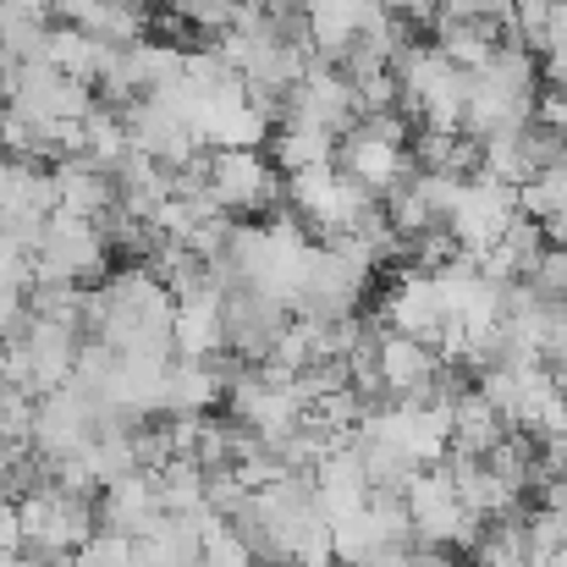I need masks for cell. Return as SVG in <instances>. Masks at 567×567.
I'll return each instance as SVG.
<instances>
[{
	"instance_id": "obj_15",
	"label": "cell",
	"mask_w": 567,
	"mask_h": 567,
	"mask_svg": "<svg viewBox=\"0 0 567 567\" xmlns=\"http://www.w3.org/2000/svg\"><path fill=\"white\" fill-rule=\"evenodd\" d=\"M546 364H551V370H567V309H557V320H551V342H546Z\"/></svg>"
},
{
	"instance_id": "obj_11",
	"label": "cell",
	"mask_w": 567,
	"mask_h": 567,
	"mask_svg": "<svg viewBox=\"0 0 567 567\" xmlns=\"http://www.w3.org/2000/svg\"><path fill=\"white\" fill-rule=\"evenodd\" d=\"M331 161H337V138H326L315 127H276V138H270V166L281 177H298V172H315Z\"/></svg>"
},
{
	"instance_id": "obj_4",
	"label": "cell",
	"mask_w": 567,
	"mask_h": 567,
	"mask_svg": "<svg viewBox=\"0 0 567 567\" xmlns=\"http://www.w3.org/2000/svg\"><path fill=\"white\" fill-rule=\"evenodd\" d=\"M204 193L215 198L220 215H259L270 209L281 193H287V177L259 155V150H209V172H204Z\"/></svg>"
},
{
	"instance_id": "obj_2",
	"label": "cell",
	"mask_w": 567,
	"mask_h": 567,
	"mask_svg": "<svg viewBox=\"0 0 567 567\" xmlns=\"http://www.w3.org/2000/svg\"><path fill=\"white\" fill-rule=\"evenodd\" d=\"M17 524H22V546L33 563H55V557H78L94 540V513L78 491L66 485H39L33 496L17 502Z\"/></svg>"
},
{
	"instance_id": "obj_16",
	"label": "cell",
	"mask_w": 567,
	"mask_h": 567,
	"mask_svg": "<svg viewBox=\"0 0 567 567\" xmlns=\"http://www.w3.org/2000/svg\"><path fill=\"white\" fill-rule=\"evenodd\" d=\"M540 55H567V6L557 0V11H551V28H546V50Z\"/></svg>"
},
{
	"instance_id": "obj_12",
	"label": "cell",
	"mask_w": 567,
	"mask_h": 567,
	"mask_svg": "<svg viewBox=\"0 0 567 567\" xmlns=\"http://www.w3.org/2000/svg\"><path fill=\"white\" fill-rule=\"evenodd\" d=\"M518 204H524V215H535L540 226H546V220H567V161H557L551 172H540L535 183H524V188H518Z\"/></svg>"
},
{
	"instance_id": "obj_8",
	"label": "cell",
	"mask_w": 567,
	"mask_h": 567,
	"mask_svg": "<svg viewBox=\"0 0 567 567\" xmlns=\"http://www.w3.org/2000/svg\"><path fill=\"white\" fill-rule=\"evenodd\" d=\"M215 353H226V292L204 281L177 298V359L209 364Z\"/></svg>"
},
{
	"instance_id": "obj_9",
	"label": "cell",
	"mask_w": 567,
	"mask_h": 567,
	"mask_svg": "<svg viewBox=\"0 0 567 567\" xmlns=\"http://www.w3.org/2000/svg\"><path fill=\"white\" fill-rule=\"evenodd\" d=\"M507 435H513V424L491 408V396L480 385L457 391V402H452V452L457 457H491Z\"/></svg>"
},
{
	"instance_id": "obj_1",
	"label": "cell",
	"mask_w": 567,
	"mask_h": 567,
	"mask_svg": "<svg viewBox=\"0 0 567 567\" xmlns=\"http://www.w3.org/2000/svg\"><path fill=\"white\" fill-rule=\"evenodd\" d=\"M402 507H408V524H413V540L430 546V551H457V546H480L485 535V518H474L457 496V480L452 468H419L402 491Z\"/></svg>"
},
{
	"instance_id": "obj_13",
	"label": "cell",
	"mask_w": 567,
	"mask_h": 567,
	"mask_svg": "<svg viewBox=\"0 0 567 567\" xmlns=\"http://www.w3.org/2000/svg\"><path fill=\"white\" fill-rule=\"evenodd\" d=\"M198 567H265V563H259V551L243 540L237 524L215 518V524L204 529V557H198Z\"/></svg>"
},
{
	"instance_id": "obj_5",
	"label": "cell",
	"mask_w": 567,
	"mask_h": 567,
	"mask_svg": "<svg viewBox=\"0 0 567 567\" xmlns=\"http://www.w3.org/2000/svg\"><path fill=\"white\" fill-rule=\"evenodd\" d=\"M524 215V204H518V188L513 183H496V177H468L463 183V198H457V209H452V237H457V248H463V259H485L507 231H513V220Z\"/></svg>"
},
{
	"instance_id": "obj_6",
	"label": "cell",
	"mask_w": 567,
	"mask_h": 567,
	"mask_svg": "<svg viewBox=\"0 0 567 567\" xmlns=\"http://www.w3.org/2000/svg\"><path fill=\"white\" fill-rule=\"evenodd\" d=\"M287 303L276 298H259V292H226V353L231 359H248V364H265L281 337H287Z\"/></svg>"
},
{
	"instance_id": "obj_19",
	"label": "cell",
	"mask_w": 567,
	"mask_h": 567,
	"mask_svg": "<svg viewBox=\"0 0 567 567\" xmlns=\"http://www.w3.org/2000/svg\"><path fill=\"white\" fill-rule=\"evenodd\" d=\"M0 116H6V94H0Z\"/></svg>"
},
{
	"instance_id": "obj_3",
	"label": "cell",
	"mask_w": 567,
	"mask_h": 567,
	"mask_svg": "<svg viewBox=\"0 0 567 567\" xmlns=\"http://www.w3.org/2000/svg\"><path fill=\"white\" fill-rule=\"evenodd\" d=\"M28 265H33V281H44V287H89V281L105 276L111 248H105V237H100L94 220H78V215L55 209L44 220Z\"/></svg>"
},
{
	"instance_id": "obj_10",
	"label": "cell",
	"mask_w": 567,
	"mask_h": 567,
	"mask_svg": "<svg viewBox=\"0 0 567 567\" xmlns=\"http://www.w3.org/2000/svg\"><path fill=\"white\" fill-rule=\"evenodd\" d=\"M231 380H237V370H215V359H209V364L177 359V364H172V380H166V413H172V419H204L209 408L226 402Z\"/></svg>"
},
{
	"instance_id": "obj_17",
	"label": "cell",
	"mask_w": 567,
	"mask_h": 567,
	"mask_svg": "<svg viewBox=\"0 0 567 567\" xmlns=\"http://www.w3.org/2000/svg\"><path fill=\"white\" fill-rule=\"evenodd\" d=\"M396 567H457V563H452V551H430V546H413V551H408V557H402Z\"/></svg>"
},
{
	"instance_id": "obj_14",
	"label": "cell",
	"mask_w": 567,
	"mask_h": 567,
	"mask_svg": "<svg viewBox=\"0 0 567 567\" xmlns=\"http://www.w3.org/2000/svg\"><path fill=\"white\" fill-rule=\"evenodd\" d=\"M524 287H529L546 309H567V248L563 243H551V248L540 254V265L524 276Z\"/></svg>"
},
{
	"instance_id": "obj_18",
	"label": "cell",
	"mask_w": 567,
	"mask_h": 567,
	"mask_svg": "<svg viewBox=\"0 0 567 567\" xmlns=\"http://www.w3.org/2000/svg\"><path fill=\"white\" fill-rule=\"evenodd\" d=\"M0 359H6V331H0Z\"/></svg>"
},
{
	"instance_id": "obj_7",
	"label": "cell",
	"mask_w": 567,
	"mask_h": 567,
	"mask_svg": "<svg viewBox=\"0 0 567 567\" xmlns=\"http://www.w3.org/2000/svg\"><path fill=\"white\" fill-rule=\"evenodd\" d=\"M380 326L396 331V337H413V342H430V348H435L441 331H446V309H441L435 276H424V270H402V276L385 287Z\"/></svg>"
}]
</instances>
